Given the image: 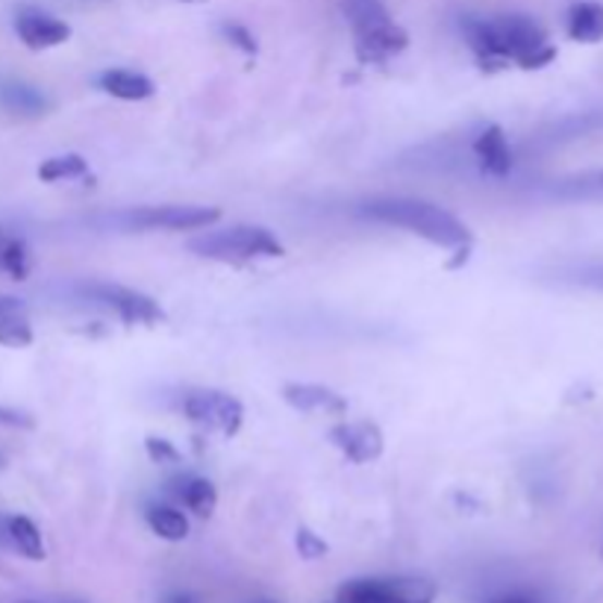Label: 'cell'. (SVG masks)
I'll list each match as a JSON object with an SVG mask.
<instances>
[{
	"mask_svg": "<svg viewBox=\"0 0 603 603\" xmlns=\"http://www.w3.org/2000/svg\"><path fill=\"white\" fill-rule=\"evenodd\" d=\"M197 256L218 263H248L256 256H282V244L265 227H230L225 233H204L189 242Z\"/></svg>",
	"mask_w": 603,
	"mask_h": 603,
	"instance_id": "obj_3",
	"label": "cell"
},
{
	"mask_svg": "<svg viewBox=\"0 0 603 603\" xmlns=\"http://www.w3.org/2000/svg\"><path fill=\"white\" fill-rule=\"evenodd\" d=\"M474 156L480 168L489 177H506L512 171V150L506 142V133L497 124H489L478 138H474Z\"/></svg>",
	"mask_w": 603,
	"mask_h": 603,
	"instance_id": "obj_12",
	"label": "cell"
},
{
	"mask_svg": "<svg viewBox=\"0 0 603 603\" xmlns=\"http://www.w3.org/2000/svg\"><path fill=\"white\" fill-rule=\"evenodd\" d=\"M436 583L424 577H365L339 589L336 603H433Z\"/></svg>",
	"mask_w": 603,
	"mask_h": 603,
	"instance_id": "obj_4",
	"label": "cell"
},
{
	"mask_svg": "<svg viewBox=\"0 0 603 603\" xmlns=\"http://www.w3.org/2000/svg\"><path fill=\"white\" fill-rule=\"evenodd\" d=\"M407 29L398 27L395 21L353 33V48H357V59H360L362 65H379L386 59L398 57L400 50H407Z\"/></svg>",
	"mask_w": 603,
	"mask_h": 603,
	"instance_id": "obj_9",
	"label": "cell"
},
{
	"mask_svg": "<svg viewBox=\"0 0 603 603\" xmlns=\"http://www.w3.org/2000/svg\"><path fill=\"white\" fill-rule=\"evenodd\" d=\"M166 603H201V598H195V594H189V592H174V594H168Z\"/></svg>",
	"mask_w": 603,
	"mask_h": 603,
	"instance_id": "obj_27",
	"label": "cell"
},
{
	"mask_svg": "<svg viewBox=\"0 0 603 603\" xmlns=\"http://www.w3.org/2000/svg\"><path fill=\"white\" fill-rule=\"evenodd\" d=\"M330 442L357 466L374 462L383 454V433L374 421H341L330 430Z\"/></svg>",
	"mask_w": 603,
	"mask_h": 603,
	"instance_id": "obj_8",
	"label": "cell"
},
{
	"mask_svg": "<svg viewBox=\"0 0 603 603\" xmlns=\"http://www.w3.org/2000/svg\"><path fill=\"white\" fill-rule=\"evenodd\" d=\"M7 545L33 563L45 559V539L27 516H7Z\"/></svg>",
	"mask_w": 603,
	"mask_h": 603,
	"instance_id": "obj_15",
	"label": "cell"
},
{
	"mask_svg": "<svg viewBox=\"0 0 603 603\" xmlns=\"http://www.w3.org/2000/svg\"><path fill=\"white\" fill-rule=\"evenodd\" d=\"M145 450L147 457L154 459V462H159V466H168V462H180V454H177V448L168 442V438H156V436H147L145 438Z\"/></svg>",
	"mask_w": 603,
	"mask_h": 603,
	"instance_id": "obj_24",
	"label": "cell"
},
{
	"mask_svg": "<svg viewBox=\"0 0 603 603\" xmlns=\"http://www.w3.org/2000/svg\"><path fill=\"white\" fill-rule=\"evenodd\" d=\"M0 107H7L10 112H21V116H39L41 109L48 107V100L41 92L24 83H0Z\"/></svg>",
	"mask_w": 603,
	"mask_h": 603,
	"instance_id": "obj_18",
	"label": "cell"
},
{
	"mask_svg": "<svg viewBox=\"0 0 603 603\" xmlns=\"http://www.w3.org/2000/svg\"><path fill=\"white\" fill-rule=\"evenodd\" d=\"M86 292L92 294V298H98L100 303L112 306V310L118 312V318H121L124 324H156L166 318L162 306H159L154 298L136 292V289H124V286H107V282H100V286H88Z\"/></svg>",
	"mask_w": 603,
	"mask_h": 603,
	"instance_id": "obj_7",
	"label": "cell"
},
{
	"mask_svg": "<svg viewBox=\"0 0 603 603\" xmlns=\"http://www.w3.org/2000/svg\"><path fill=\"white\" fill-rule=\"evenodd\" d=\"M0 345L3 348H27L33 345V327L21 310L0 312Z\"/></svg>",
	"mask_w": 603,
	"mask_h": 603,
	"instance_id": "obj_21",
	"label": "cell"
},
{
	"mask_svg": "<svg viewBox=\"0 0 603 603\" xmlns=\"http://www.w3.org/2000/svg\"><path fill=\"white\" fill-rule=\"evenodd\" d=\"M497 603H530L527 598H506V601H497Z\"/></svg>",
	"mask_w": 603,
	"mask_h": 603,
	"instance_id": "obj_28",
	"label": "cell"
},
{
	"mask_svg": "<svg viewBox=\"0 0 603 603\" xmlns=\"http://www.w3.org/2000/svg\"><path fill=\"white\" fill-rule=\"evenodd\" d=\"M0 424L3 427H33V419L24 412H15V409L0 407Z\"/></svg>",
	"mask_w": 603,
	"mask_h": 603,
	"instance_id": "obj_26",
	"label": "cell"
},
{
	"mask_svg": "<svg viewBox=\"0 0 603 603\" xmlns=\"http://www.w3.org/2000/svg\"><path fill=\"white\" fill-rule=\"evenodd\" d=\"M15 33L29 50L59 48L71 39L69 24L41 10H21L15 15Z\"/></svg>",
	"mask_w": 603,
	"mask_h": 603,
	"instance_id": "obj_10",
	"label": "cell"
},
{
	"mask_svg": "<svg viewBox=\"0 0 603 603\" xmlns=\"http://www.w3.org/2000/svg\"><path fill=\"white\" fill-rule=\"evenodd\" d=\"M177 497L183 501L189 512H195L197 518H209L218 506V492L209 480L204 478H185L177 489Z\"/></svg>",
	"mask_w": 603,
	"mask_h": 603,
	"instance_id": "obj_17",
	"label": "cell"
},
{
	"mask_svg": "<svg viewBox=\"0 0 603 603\" xmlns=\"http://www.w3.org/2000/svg\"><path fill=\"white\" fill-rule=\"evenodd\" d=\"M225 36L230 41H233L236 48L244 50V53H256V39H253V33L248 27H242V24H225Z\"/></svg>",
	"mask_w": 603,
	"mask_h": 603,
	"instance_id": "obj_25",
	"label": "cell"
},
{
	"mask_svg": "<svg viewBox=\"0 0 603 603\" xmlns=\"http://www.w3.org/2000/svg\"><path fill=\"white\" fill-rule=\"evenodd\" d=\"M294 545H298V554L303 559H322L327 554V542H324L322 535H315L310 527H301L298 535H294Z\"/></svg>",
	"mask_w": 603,
	"mask_h": 603,
	"instance_id": "obj_23",
	"label": "cell"
},
{
	"mask_svg": "<svg viewBox=\"0 0 603 603\" xmlns=\"http://www.w3.org/2000/svg\"><path fill=\"white\" fill-rule=\"evenodd\" d=\"M565 29L580 45H598V41H603V3H592V0L575 3L568 10Z\"/></svg>",
	"mask_w": 603,
	"mask_h": 603,
	"instance_id": "obj_13",
	"label": "cell"
},
{
	"mask_svg": "<svg viewBox=\"0 0 603 603\" xmlns=\"http://www.w3.org/2000/svg\"><path fill=\"white\" fill-rule=\"evenodd\" d=\"M88 162L80 154L50 156L39 166L41 183H59V180H74V177H86Z\"/></svg>",
	"mask_w": 603,
	"mask_h": 603,
	"instance_id": "obj_20",
	"label": "cell"
},
{
	"mask_svg": "<svg viewBox=\"0 0 603 603\" xmlns=\"http://www.w3.org/2000/svg\"><path fill=\"white\" fill-rule=\"evenodd\" d=\"M282 400L298 412H330V415L348 412V400L341 398L339 391L318 386V383H286Z\"/></svg>",
	"mask_w": 603,
	"mask_h": 603,
	"instance_id": "obj_11",
	"label": "cell"
},
{
	"mask_svg": "<svg viewBox=\"0 0 603 603\" xmlns=\"http://www.w3.org/2000/svg\"><path fill=\"white\" fill-rule=\"evenodd\" d=\"M185 419L195 421L201 427L213 430L218 436L233 438L239 430H242L244 421V407L233 395L215 389H197L189 391L183 400Z\"/></svg>",
	"mask_w": 603,
	"mask_h": 603,
	"instance_id": "obj_5",
	"label": "cell"
},
{
	"mask_svg": "<svg viewBox=\"0 0 603 603\" xmlns=\"http://www.w3.org/2000/svg\"><path fill=\"white\" fill-rule=\"evenodd\" d=\"M100 88L118 100H147L154 98L156 92L154 80L124 69L104 71V74H100Z\"/></svg>",
	"mask_w": 603,
	"mask_h": 603,
	"instance_id": "obj_14",
	"label": "cell"
},
{
	"mask_svg": "<svg viewBox=\"0 0 603 603\" xmlns=\"http://www.w3.org/2000/svg\"><path fill=\"white\" fill-rule=\"evenodd\" d=\"M218 218L221 209L215 206H145L126 215V225L138 230H201Z\"/></svg>",
	"mask_w": 603,
	"mask_h": 603,
	"instance_id": "obj_6",
	"label": "cell"
},
{
	"mask_svg": "<svg viewBox=\"0 0 603 603\" xmlns=\"http://www.w3.org/2000/svg\"><path fill=\"white\" fill-rule=\"evenodd\" d=\"M362 215H369L383 225L403 227L409 233L421 236L438 248H468L471 233L459 221L457 215L442 209L427 201H409V197H383V201H369L362 204Z\"/></svg>",
	"mask_w": 603,
	"mask_h": 603,
	"instance_id": "obj_2",
	"label": "cell"
},
{
	"mask_svg": "<svg viewBox=\"0 0 603 603\" xmlns=\"http://www.w3.org/2000/svg\"><path fill=\"white\" fill-rule=\"evenodd\" d=\"M468 48L486 71H501L509 65L535 71L556 59L554 41L545 27L527 15H495V19H468L462 24Z\"/></svg>",
	"mask_w": 603,
	"mask_h": 603,
	"instance_id": "obj_1",
	"label": "cell"
},
{
	"mask_svg": "<svg viewBox=\"0 0 603 603\" xmlns=\"http://www.w3.org/2000/svg\"><path fill=\"white\" fill-rule=\"evenodd\" d=\"M554 195L563 197V201H603V168L556 183Z\"/></svg>",
	"mask_w": 603,
	"mask_h": 603,
	"instance_id": "obj_19",
	"label": "cell"
},
{
	"mask_svg": "<svg viewBox=\"0 0 603 603\" xmlns=\"http://www.w3.org/2000/svg\"><path fill=\"white\" fill-rule=\"evenodd\" d=\"M253 603H280V601H272V598H260V601H253Z\"/></svg>",
	"mask_w": 603,
	"mask_h": 603,
	"instance_id": "obj_29",
	"label": "cell"
},
{
	"mask_svg": "<svg viewBox=\"0 0 603 603\" xmlns=\"http://www.w3.org/2000/svg\"><path fill=\"white\" fill-rule=\"evenodd\" d=\"M565 280L575 286H586V289H598L603 292V265H577L565 272Z\"/></svg>",
	"mask_w": 603,
	"mask_h": 603,
	"instance_id": "obj_22",
	"label": "cell"
},
{
	"mask_svg": "<svg viewBox=\"0 0 603 603\" xmlns=\"http://www.w3.org/2000/svg\"><path fill=\"white\" fill-rule=\"evenodd\" d=\"M145 516L150 530H154L159 539H166V542H183L185 535H189V518H185L177 506L154 504L147 506Z\"/></svg>",
	"mask_w": 603,
	"mask_h": 603,
	"instance_id": "obj_16",
	"label": "cell"
}]
</instances>
